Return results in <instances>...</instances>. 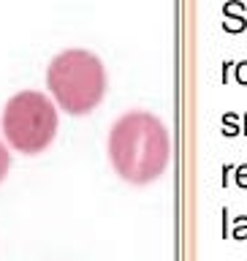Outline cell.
Here are the masks:
<instances>
[{
	"label": "cell",
	"mask_w": 247,
	"mask_h": 261,
	"mask_svg": "<svg viewBox=\"0 0 247 261\" xmlns=\"http://www.w3.org/2000/svg\"><path fill=\"white\" fill-rule=\"evenodd\" d=\"M171 142L166 125L150 112H128L109 130V161L133 185L158 179L169 166Z\"/></svg>",
	"instance_id": "cell-1"
},
{
	"label": "cell",
	"mask_w": 247,
	"mask_h": 261,
	"mask_svg": "<svg viewBox=\"0 0 247 261\" xmlns=\"http://www.w3.org/2000/svg\"><path fill=\"white\" fill-rule=\"evenodd\" d=\"M46 87L68 114L93 112L106 93L103 63L87 49H65L49 63Z\"/></svg>",
	"instance_id": "cell-2"
},
{
	"label": "cell",
	"mask_w": 247,
	"mask_h": 261,
	"mask_svg": "<svg viewBox=\"0 0 247 261\" xmlns=\"http://www.w3.org/2000/svg\"><path fill=\"white\" fill-rule=\"evenodd\" d=\"M3 134L16 152H44L57 134L54 103L38 90L16 93L3 109Z\"/></svg>",
	"instance_id": "cell-3"
},
{
	"label": "cell",
	"mask_w": 247,
	"mask_h": 261,
	"mask_svg": "<svg viewBox=\"0 0 247 261\" xmlns=\"http://www.w3.org/2000/svg\"><path fill=\"white\" fill-rule=\"evenodd\" d=\"M226 16L228 19L223 22V28L226 30H231V33H239V30H244V6L242 3H226Z\"/></svg>",
	"instance_id": "cell-4"
},
{
	"label": "cell",
	"mask_w": 247,
	"mask_h": 261,
	"mask_svg": "<svg viewBox=\"0 0 247 261\" xmlns=\"http://www.w3.org/2000/svg\"><path fill=\"white\" fill-rule=\"evenodd\" d=\"M8 169H11V155H8V150H6V144L0 142V182L6 179V174H8Z\"/></svg>",
	"instance_id": "cell-5"
},
{
	"label": "cell",
	"mask_w": 247,
	"mask_h": 261,
	"mask_svg": "<svg viewBox=\"0 0 247 261\" xmlns=\"http://www.w3.org/2000/svg\"><path fill=\"white\" fill-rule=\"evenodd\" d=\"M236 79H239V82H247V63H239V65H236Z\"/></svg>",
	"instance_id": "cell-6"
},
{
	"label": "cell",
	"mask_w": 247,
	"mask_h": 261,
	"mask_svg": "<svg viewBox=\"0 0 247 261\" xmlns=\"http://www.w3.org/2000/svg\"><path fill=\"white\" fill-rule=\"evenodd\" d=\"M236 179H239V185H247V166L239 169V177H236Z\"/></svg>",
	"instance_id": "cell-7"
}]
</instances>
